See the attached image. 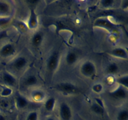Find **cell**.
<instances>
[{"mask_svg": "<svg viewBox=\"0 0 128 120\" xmlns=\"http://www.w3.org/2000/svg\"><path fill=\"white\" fill-rule=\"evenodd\" d=\"M94 24L95 26H98V27L104 28L108 29V30H111L112 28H113V24L110 21L104 18L97 20L95 22Z\"/></svg>", "mask_w": 128, "mask_h": 120, "instance_id": "obj_20", "label": "cell"}, {"mask_svg": "<svg viewBox=\"0 0 128 120\" xmlns=\"http://www.w3.org/2000/svg\"><path fill=\"white\" fill-rule=\"evenodd\" d=\"M16 50L14 45L11 42H6L0 48V56L3 58H9L14 56Z\"/></svg>", "mask_w": 128, "mask_h": 120, "instance_id": "obj_5", "label": "cell"}, {"mask_svg": "<svg viewBox=\"0 0 128 120\" xmlns=\"http://www.w3.org/2000/svg\"><path fill=\"white\" fill-rule=\"evenodd\" d=\"M1 71V68H0V71Z\"/></svg>", "mask_w": 128, "mask_h": 120, "instance_id": "obj_31", "label": "cell"}, {"mask_svg": "<svg viewBox=\"0 0 128 120\" xmlns=\"http://www.w3.org/2000/svg\"><path fill=\"white\" fill-rule=\"evenodd\" d=\"M128 89L119 86L110 92V96L116 100H125L128 98Z\"/></svg>", "mask_w": 128, "mask_h": 120, "instance_id": "obj_7", "label": "cell"}, {"mask_svg": "<svg viewBox=\"0 0 128 120\" xmlns=\"http://www.w3.org/2000/svg\"><path fill=\"white\" fill-rule=\"evenodd\" d=\"M58 90L64 94H73L76 91V88L74 84L71 82H62L58 85Z\"/></svg>", "mask_w": 128, "mask_h": 120, "instance_id": "obj_12", "label": "cell"}, {"mask_svg": "<svg viewBox=\"0 0 128 120\" xmlns=\"http://www.w3.org/2000/svg\"><path fill=\"white\" fill-rule=\"evenodd\" d=\"M59 115L61 120H71L72 118V109L70 105L62 102L59 106Z\"/></svg>", "mask_w": 128, "mask_h": 120, "instance_id": "obj_4", "label": "cell"}, {"mask_svg": "<svg viewBox=\"0 0 128 120\" xmlns=\"http://www.w3.org/2000/svg\"><path fill=\"white\" fill-rule=\"evenodd\" d=\"M12 93V88L6 87V86H4L2 88H1L0 96H3V97H7V96H10Z\"/></svg>", "mask_w": 128, "mask_h": 120, "instance_id": "obj_26", "label": "cell"}, {"mask_svg": "<svg viewBox=\"0 0 128 120\" xmlns=\"http://www.w3.org/2000/svg\"><path fill=\"white\" fill-rule=\"evenodd\" d=\"M116 120H128V111L126 108H122L118 112Z\"/></svg>", "mask_w": 128, "mask_h": 120, "instance_id": "obj_22", "label": "cell"}, {"mask_svg": "<svg viewBox=\"0 0 128 120\" xmlns=\"http://www.w3.org/2000/svg\"><path fill=\"white\" fill-rule=\"evenodd\" d=\"M0 120H6V118L3 114L0 113Z\"/></svg>", "mask_w": 128, "mask_h": 120, "instance_id": "obj_28", "label": "cell"}, {"mask_svg": "<svg viewBox=\"0 0 128 120\" xmlns=\"http://www.w3.org/2000/svg\"><path fill=\"white\" fill-rule=\"evenodd\" d=\"M111 56L120 60H127L128 54L127 50L122 47H116L112 49L110 52Z\"/></svg>", "mask_w": 128, "mask_h": 120, "instance_id": "obj_10", "label": "cell"}, {"mask_svg": "<svg viewBox=\"0 0 128 120\" xmlns=\"http://www.w3.org/2000/svg\"><path fill=\"white\" fill-rule=\"evenodd\" d=\"M44 120H56L53 117H48L46 118Z\"/></svg>", "mask_w": 128, "mask_h": 120, "instance_id": "obj_29", "label": "cell"}, {"mask_svg": "<svg viewBox=\"0 0 128 120\" xmlns=\"http://www.w3.org/2000/svg\"><path fill=\"white\" fill-rule=\"evenodd\" d=\"M39 24L38 16L34 9H31L30 13L28 19L27 26L30 30H34L38 28Z\"/></svg>", "mask_w": 128, "mask_h": 120, "instance_id": "obj_8", "label": "cell"}, {"mask_svg": "<svg viewBox=\"0 0 128 120\" xmlns=\"http://www.w3.org/2000/svg\"><path fill=\"white\" fill-rule=\"evenodd\" d=\"M60 56L59 52L57 51L52 52L51 54L49 56L47 61V68L49 71L54 72L58 68L60 64Z\"/></svg>", "mask_w": 128, "mask_h": 120, "instance_id": "obj_3", "label": "cell"}, {"mask_svg": "<svg viewBox=\"0 0 128 120\" xmlns=\"http://www.w3.org/2000/svg\"><path fill=\"white\" fill-rule=\"evenodd\" d=\"M79 56L76 52L70 51L66 53L65 56V61L66 64L69 66H73L78 62Z\"/></svg>", "mask_w": 128, "mask_h": 120, "instance_id": "obj_14", "label": "cell"}, {"mask_svg": "<svg viewBox=\"0 0 128 120\" xmlns=\"http://www.w3.org/2000/svg\"><path fill=\"white\" fill-rule=\"evenodd\" d=\"M15 104L18 109L23 110L28 106L29 101L24 96L18 93L15 98Z\"/></svg>", "mask_w": 128, "mask_h": 120, "instance_id": "obj_13", "label": "cell"}, {"mask_svg": "<svg viewBox=\"0 0 128 120\" xmlns=\"http://www.w3.org/2000/svg\"><path fill=\"white\" fill-rule=\"evenodd\" d=\"M91 110L93 113L98 116H102L105 113V109L104 106L98 102H94L91 105Z\"/></svg>", "mask_w": 128, "mask_h": 120, "instance_id": "obj_18", "label": "cell"}, {"mask_svg": "<svg viewBox=\"0 0 128 120\" xmlns=\"http://www.w3.org/2000/svg\"><path fill=\"white\" fill-rule=\"evenodd\" d=\"M92 89L94 92H96V93H100L103 90V86L100 83L95 84L92 86Z\"/></svg>", "mask_w": 128, "mask_h": 120, "instance_id": "obj_27", "label": "cell"}, {"mask_svg": "<svg viewBox=\"0 0 128 120\" xmlns=\"http://www.w3.org/2000/svg\"><path fill=\"white\" fill-rule=\"evenodd\" d=\"M81 74L87 78L94 77L96 73V66L91 60H85L81 63L80 68Z\"/></svg>", "mask_w": 128, "mask_h": 120, "instance_id": "obj_1", "label": "cell"}, {"mask_svg": "<svg viewBox=\"0 0 128 120\" xmlns=\"http://www.w3.org/2000/svg\"><path fill=\"white\" fill-rule=\"evenodd\" d=\"M12 5L6 1H0V17H11Z\"/></svg>", "mask_w": 128, "mask_h": 120, "instance_id": "obj_9", "label": "cell"}, {"mask_svg": "<svg viewBox=\"0 0 128 120\" xmlns=\"http://www.w3.org/2000/svg\"><path fill=\"white\" fill-rule=\"evenodd\" d=\"M39 82V80L34 74H30L26 76L24 80V84L26 87L32 88L37 86Z\"/></svg>", "mask_w": 128, "mask_h": 120, "instance_id": "obj_17", "label": "cell"}, {"mask_svg": "<svg viewBox=\"0 0 128 120\" xmlns=\"http://www.w3.org/2000/svg\"><path fill=\"white\" fill-rule=\"evenodd\" d=\"M56 104V99L54 97H49L44 101V108L48 112L54 111Z\"/></svg>", "mask_w": 128, "mask_h": 120, "instance_id": "obj_16", "label": "cell"}, {"mask_svg": "<svg viewBox=\"0 0 128 120\" xmlns=\"http://www.w3.org/2000/svg\"><path fill=\"white\" fill-rule=\"evenodd\" d=\"M28 64V60L24 56H18L14 58L10 62V67L16 72L25 70Z\"/></svg>", "mask_w": 128, "mask_h": 120, "instance_id": "obj_2", "label": "cell"}, {"mask_svg": "<svg viewBox=\"0 0 128 120\" xmlns=\"http://www.w3.org/2000/svg\"><path fill=\"white\" fill-rule=\"evenodd\" d=\"M31 100L35 102H43L46 99L44 91L40 89H34L30 94Z\"/></svg>", "mask_w": 128, "mask_h": 120, "instance_id": "obj_11", "label": "cell"}, {"mask_svg": "<svg viewBox=\"0 0 128 120\" xmlns=\"http://www.w3.org/2000/svg\"><path fill=\"white\" fill-rule=\"evenodd\" d=\"M116 83L118 84L119 86H122L124 88L128 89V74L121 75L116 78Z\"/></svg>", "mask_w": 128, "mask_h": 120, "instance_id": "obj_21", "label": "cell"}, {"mask_svg": "<svg viewBox=\"0 0 128 120\" xmlns=\"http://www.w3.org/2000/svg\"><path fill=\"white\" fill-rule=\"evenodd\" d=\"M1 80L4 84V86L10 88L15 87L17 84V79L14 75L10 71H5L2 72L1 74Z\"/></svg>", "mask_w": 128, "mask_h": 120, "instance_id": "obj_6", "label": "cell"}, {"mask_svg": "<svg viewBox=\"0 0 128 120\" xmlns=\"http://www.w3.org/2000/svg\"><path fill=\"white\" fill-rule=\"evenodd\" d=\"M100 6L103 9L112 8L115 4V1L114 0H102L100 2Z\"/></svg>", "mask_w": 128, "mask_h": 120, "instance_id": "obj_23", "label": "cell"}, {"mask_svg": "<svg viewBox=\"0 0 128 120\" xmlns=\"http://www.w3.org/2000/svg\"><path fill=\"white\" fill-rule=\"evenodd\" d=\"M39 113L36 111H32L28 112L26 117V120H38Z\"/></svg>", "mask_w": 128, "mask_h": 120, "instance_id": "obj_25", "label": "cell"}, {"mask_svg": "<svg viewBox=\"0 0 128 120\" xmlns=\"http://www.w3.org/2000/svg\"><path fill=\"white\" fill-rule=\"evenodd\" d=\"M1 89L0 88V93H1Z\"/></svg>", "mask_w": 128, "mask_h": 120, "instance_id": "obj_30", "label": "cell"}, {"mask_svg": "<svg viewBox=\"0 0 128 120\" xmlns=\"http://www.w3.org/2000/svg\"><path fill=\"white\" fill-rule=\"evenodd\" d=\"M11 17H0V29H4L10 25Z\"/></svg>", "mask_w": 128, "mask_h": 120, "instance_id": "obj_24", "label": "cell"}, {"mask_svg": "<svg viewBox=\"0 0 128 120\" xmlns=\"http://www.w3.org/2000/svg\"><path fill=\"white\" fill-rule=\"evenodd\" d=\"M44 35L41 32H36L31 38V44L34 48H39L42 44Z\"/></svg>", "mask_w": 128, "mask_h": 120, "instance_id": "obj_15", "label": "cell"}, {"mask_svg": "<svg viewBox=\"0 0 128 120\" xmlns=\"http://www.w3.org/2000/svg\"><path fill=\"white\" fill-rule=\"evenodd\" d=\"M120 71V67L118 64L116 62H110L106 66V71L107 74L110 75H116L119 73Z\"/></svg>", "mask_w": 128, "mask_h": 120, "instance_id": "obj_19", "label": "cell"}]
</instances>
